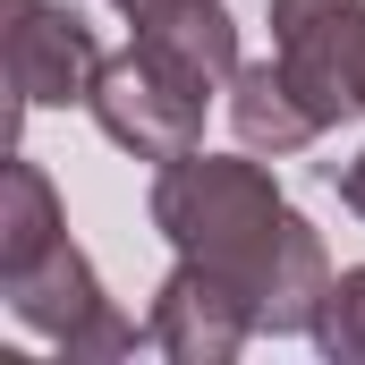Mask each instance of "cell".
I'll return each mask as SVG.
<instances>
[{"instance_id":"12","label":"cell","mask_w":365,"mask_h":365,"mask_svg":"<svg viewBox=\"0 0 365 365\" xmlns=\"http://www.w3.org/2000/svg\"><path fill=\"white\" fill-rule=\"evenodd\" d=\"M110 9H119V17L136 26V17H153V9H170V0H110Z\"/></svg>"},{"instance_id":"11","label":"cell","mask_w":365,"mask_h":365,"mask_svg":"<svg viewBox=\"0 0 365 365\" xmlns=\"http://www.w3.org/2000/svg\"><path fill=\"white\" fill-rule=\"evenodd\" d=\"M331 187H340V204L365 221V153H357V162H331Z\"/></svg>"},{"instance_id":"9","label":"cell","mask_w":365,"mask_h":365,"mask_svg":"<svg viewBox=\"0 0 365 365\" xmlns=\"http://www.w3.org/2000/svg\"><path fill=\"white\" fill-rule=\"evenodd\" d=\"M60 238H68V212H60V195H51V170L17 153L9 179H0V272L34 264V255L60 247Z\"/></svg>"},{"instance_id":"7","label":"cell","mask_w":365,"mask_h":365,"mask_svg":"<svg viewBox=\"0 0 365 365\" xmlns=\"http://www.w3.org/2000/svg\"><path fill=\"white\" fill-rule=\"evenodd\" d=\"M136 43L187 77L195 93H221L247 60H238V26H230V9L221 0H170V9H153V17H136Z\"/></svg>"},{"instance_id":"2","label":"cell","mask_w":365,"mask_h":365,"mask_svg":"<svg viewBox=\"0 0 365 365\" xmlns=\"http://www.w3.org/2000/svg\"><path fill=\"white\" fill-rule=\"evenodd\" d=\"M0 297H9V314H17L34 340H51L68 365H110V357H128V349H153L145 323H128V314L110 306V289L93 280L77 238H60V247H43L34 264L0 272Z\"/></svg>"},{"instance_id":"8","label":"cell","mask_w":365,"mask_h":365,"mask_svg":"<svg viewBox=\"0 0 365 365\" xmlns=\"http://www.w3.org/2000/svg\"><path fill=\"white\" fill-rule=\"evenodd\" d=\"M230 128H238V145L264 153V162H289V153H306V145L323 136V119L306 110V93L289 86L280 60H247V68L230 77Z\"/></svg>"},{"instance_id":"5","label":"cell","mask_w":365,"mask_h":365,"mask_svg":"<svg viewBox=\"0 0 365 365\" xmlns=\"http://www.w3.org/2000/svg\"><path fill=\"white\" fill-rule=\"evenodd\" d=\"M102 60L110 51L93 43V26L68 0H9V86H17V110L93 102Z\"/></svg>"},{"instance_id":"1","label":"cell","mask_w":365,"mask_h":365,"mask_svg":"<svg viewBox=\"0 0 365 365\" xmlns=\"http://www.w3.org/2000/svg\"><path fill=\"white\" fill-rule=\"evenodd\" d=\"M153 230L170 238V255L204 264L212 280H230L255 314V331H314V306L331 289V255L323 230L306 212L280 204L264 153H179L153 170L145 195Z\"/></svg>"},{"instance_id":"4","label":"cell","mask_w":365,"mask_h":365,"mask_svg":"<svg viewBox=\"0 0 365 365\" xmlns=\"http://www.w3.org/2000/svg\"><path fill=\"white\" fill-rule=\"evenodd\" d=\"M272 60L323 128L365 110V0H272Z\"/></svg>"},{"instance_id":"3","label":"cell","mask_w":365,"mask_h":365,"mask_svg":"<svg viewBox=\"0 0 365 365\" xmlns=\"http://www.w3.org/2000/svg\"><path fill=\"white\" fill-rule=\"evenodd\" d=\"M204 102L212 93H195L187 77H170L145 43H128V51H110L102 60V77H93V128L119 145V153H136V162H179L204 145Z\"/></svg>"},{"instance_id":"6","label":"cell","mask_w":365,"mask_h":365,"mask_svg":"<svg viewBox=\"0 0 365 365\" xmlns=\"http://www.w3.org/2000/svg\"><path fill=\"white\" fill-rule=\"evenodd\" d=\"M145 340L170 365H230L247 340H255V314L230 280H212L204 264H170V280L153 289V314H145Z\"/></svg>"},{"instance_id":"10","label":"cell","mask_w":365,"mask_h":365,"mask_svg":"<svg viewBox=\"0 0 365 365\" xmlns=\"http://www.w3.org/2000/svg\"><path fill=\"white\" fill-rule=\"evenodd\" d=\"M306 340H314L331 365H365V264L331 272V289H323V306H314V331H306Z\"/></svg>"}]
</instances>
